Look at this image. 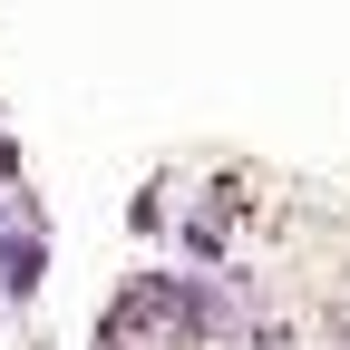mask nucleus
I'll use <instances>...</instances> for the list:
<instances>
[{
  "label": "nucleus",
  "mask_w": 350,
  "mask_h": 350,
  "mask_svg": "<svg viewBox=\"0 0 350 350\" xmlns=\"http://www.w3.org/2000/svg\"><path fill=\"white\" fill-rule=\"evenodd\" d=\"M29 282H39V243H29V234H10V243H0V292L20 301Z\"/></svg>",
  "instance_id": "nucleus-1"
}]
</instances>
